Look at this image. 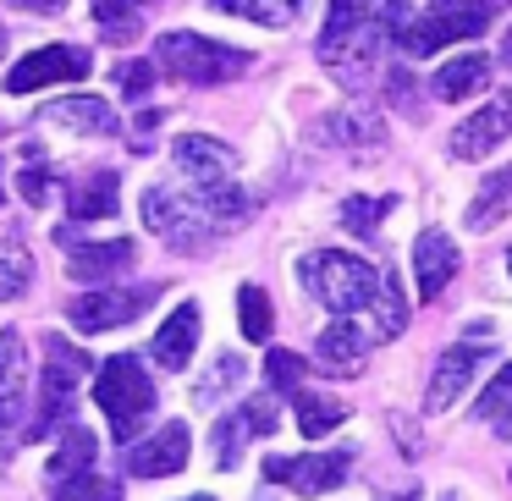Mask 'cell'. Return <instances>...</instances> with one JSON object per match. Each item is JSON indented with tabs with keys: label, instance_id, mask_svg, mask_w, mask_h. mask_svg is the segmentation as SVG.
Returning a JSON list of instances; mask_svg holds the SVG:
<instances>
[{
	"label": "cell",
	"instance_id": "cell-1",
	"mask_svg": "<svg viewBox=\"0 0 512 501\" xmlns=\"http://www.w3.org/2000/svg\"><path fill=\"white\" fill-rule=\"evenodd\" d=\"M298 276H303V287L336 314V320H353V314H364V309L375 314L380 292H386V270H375L369 259H358V254H336V248L309 254L298 265Z\"/></svg>",
	"mask_w": 512,
	"mask_h": 501
},
{
	"label": "cell",
	"instance_id": "cell-2",
	"mask_svg": "<svg viewBox=\"0 0 512 501\" xmlns=\"http://www.w3.org/2000/svg\"><path fill=\"white\" fill-rule=\"evenodd\" d=\"M94 402H100L105 424L122 446H133V435L144 430V419L155 413V386H149V369L138 364V353H116L100 364L94 375Z\"/></svg>",
	"mask_w": 512,
	"mask_h": 501
},
{
	"label": "cell",
	"instance_id": "cell-3",
	"mask_svg": "<svg viewBox=\"0 0 512 501\" xmlns=\"http://www.w3.org/2000/svg\"><path fill=\"white\" fill-rule=\"evenodd\" d=\"M155 61L182 83H226L237 72L254 67L248 50H232V45H215V39L193 34V28H177V34H160L155 39Z\"/></svg>",
	"mask_w": 512,
	"mask_h": 501
},
{
	"label": "cell",
	"instance_id": "cell-4",
	"mask_svg": "<svg viewBox=\"0 0 512 501\" xmlns=\"http://www.w3.org/2000/svg\"><path fill=\"white\" fill-rule=\"evenodd\" d=\"M83 369H89V358H83L72 342L50 336V347H45V380H39V408H34V430H28L34 441L67 430L72 408H78V380H83Z\"/></svg>",
	"mask_w": 512,
	"mask_h": 501
},
{
	"label": "cell",
	"instance_id": "cell-5",
	"mask_svg": "<svg viewBox=\"0 0 512 501\" xmlns=\"http://www.w3.org/2000/svg\"><path fill=\"white\" fill-rule=\"evenodd\" d=\"M485 23H490V0H435L430 12L402 23V50L408 56H435L457 39L485 34Z\"/></svg>",
	"mask_w": 512,
	"mask_h": 501
},
{
	"label": "cell",
	"instance_id": "cell-6",
	"mask_svg": "<svg viewBox=\"0 0 512 501\" xmlns=\"http://www.w3.org/2000/svg\"><path fill=\"white\" fill-rule=\"evenodd\" d=\"M144 226L155 237H166L171 248H204L215 237V226H210V215L199 210V199L193 193H177V188H166V182H155V188H144Z\"/></svg>",
	"mask_w": 512,
	"mask_h": 501
},
{
	"label": "cell",
	"instance_id": "cell-7",
	"mask_svg": "<svg viewBox=\"0 0 512 501\" xmlns=\"http://www.w3.org/2000/svg\"><path fill=\"white\" fill-rule=\"evenodd\" d=\"M94 56L78 45H45L34 56H23L12 72H6V94H34L50 89V83H72V78H89Z\"/></svg>",
	"mask_w": 512,
	"mask_h": 501
},
{
	"label": "cell",
	"instance_id": "cell-8",
	"mask_svg": "<svg viewBox=\"0 0 512 501\" xmlns=\"http://www.w3.org/2000/svg\"><path fill=\"white\" fill-rule=\"evenodd\" d=\"M171 155H177V171H182V182H188L193 193H210V188L237 182V155L221 144V138L182 133L177 144H171Z\"/></svg>",
	"mask_w": 512,
	"mask_h": 501
},
{
	"label": "cell",
	"instance_id": "cell-9",
	"mask_svg": "<svg viewBox=\"0 0 512 501\" xmlns=\"http://www.w3.org/2000/svg\"><path fill=\"white\" fill-rule=\"evenodd\" d=\"M160 298V287H111V292H89V298H72L67 314L78 331H116V325L138 320V314L149 309V303Z\"/></svg>",
	"mask_w": 512,
	"mask_h": 501
},
{
	"label": "cell",
	"instance_id": "cell-10",
	"mask_svg": "<svg viewBox=\"0 0 512 501\" xmlns=\"http://www.w3.org/2000/svg\"><path fill=\"white\" fill-rule=\"evenodd\" d=\"M281 424V408L270 391H259V397H248L237 413H226L221 424H215V463L221 468H237V457H243L248 441H259V435H276Z\"/></svg>",
	"mask_w": 512,
	"mask_h": 501
},
{
	"label": "cell",
	"instance_id": "cell-11",
	"mask_svg": "<svg viewBox=\"0 0 512 501\" xmlns=\"http://www.w3.org/2000/svg\"><path fill=\"white\" fill-rule=\"evenodd\" d=\"M353 468V452H309V457H270L265 474L298 496H331Z\"/></svg>",
	"mask_w": 512,
	"mask_h": 501
},
{
	"label": "cell",
	"instance_id": "cell-12",
	"mask_svg": "<svg viewBox=\"0 0 512 501\" xmlns=\"http://www.w3.org/2000/svg\"><path fill=\"white\" fill-rule=\"evenodd\" d=\"M188 452H193L188 424L171 419V424H160L149 441L127 446V474H138V479H171V474H182V468H188Z\"/></svg>",
	"mask_w": 512,
	"mask_h": 501
},
{
	"label": "cell",
	"instance_id": "cell-13",
	"mask_svg": "<svg viewBox=\"0 0 512 501\" xmlns=\"http://www.w3.org/2000/svg\"><path fill=\"white\" fill-rule=\"evenodd\" d=\"M490 358V347L479 342V347H468V342H457V347H446L441 358H435V375H430V391H424V413H446L457 397H463L468 386H474V369Z\"/></svg>",
	"mask_w": 512,
	"mask_h": 501
},
{
	"label": "cell",
	"instance_id": "cell-14",
	"mask_svg": "<svg viewBox=\"0 0 512 501\" xmlns=\"http://www.w3.org/2000/svg\"><path fill=\"white\" fill-rule=\"evenodd\" d=\"M408 23V0H331L325 34H397Z\"/></svg>",
	"mask_w": 512,
	"mask_h": 501
},
{
	"label": "cell",
	"instance_id": "cell-15",
	"mask_svg": "<svg viewBox=\"0 0 512 501\" xmlns=\"http://www.w3.org/2000/svg\"><path fill=\"white\" fill-rule=\"evenodd\" d=\"M501 138H512V94H496L485 111H474L463 127H457V133H452V155L474 166V160H485Z\"/></svg>",
	"mask_w": 512,
	"mask_h": 501
},
{
	"label": "cell",
	"instance_id": "cell-16",
	"mask_svg": "<svg viewBox=\"0 0 512 501\" xmlns=\"http://www.w3.org/2000/svg\"><path fill=\"white\" fill-rule=\"evenodd\" d=\"M457 265H463V254H457V243L441 232V226H430V232H419V243H413V281H419V298H441L446 287H452Z\"/></svg>",
	"mask_w": 512,
	"mask_h": 501
},
{
	"label": "cell",
	"instance_id": "cell-17",
	"mask_svg": "<svg viewBox=\"0 0 512 501\" xmlns=\"http://www.w3.org/2000/svg\"><path fill=\"white\" fill-rule=\"evenodd\" d=\"M23 397H28V347L17 331L0 336V441L23 424Z\"/></svg>",
	"mask_w": 512,
	"mask_h": 501
},
{
	"label": "cell",
	"instance_id": "cell-18",
	"mask_svg": "<svg viewBox=\"0 0 512 501\" xmlns=\"http://www.w3.org/2000/svg\"><path fill=\"white\" fill-rule=\"evenodd\" d=\"M369 336L358 331L353 320H336L320 331V342H314V358H320V369H331V375H358V369L369 364Z\"/></svg>",
	"mask_w": 512,
	"mask_h": 501
},
{
	"label": "cell",
	"instance_id": "cell-19",
	"mask_svg": "<svg viewBox=\"0 0 512 501\" xmlns=\"http://www.w3.org/2000/svg\"><path fill=\"white\" fill-rule=\"evenodd\" d=\"M193 353H199V303H182V309L155 331V342H149V358H155L160 369H188Z\"/></svg>",
	"mask_w": 512,
	"mask_h": 501
},
{
	"label": "cell",
	"instance_id": "cell-20",
	"mask_svg": "<svg viewBox=\"0 0 512 501\" xmlns=\"http://www.w3.org/2000/svg\"><path fill=\"white\" fill-rule=\"evenodd\" d=\"M39 122L50 127H67V133H83V138H111L116 133V111L94 94H72V100H56Z\"/></svg>",
	"mask_w": 512,
	"mask_h": 501
},
{
	"label": "cell",
	"instance_id": "cell-21",
	"mask_svg": "<svg viewBox=\"0 0 512 501\" xmlns=\"http://www.w3.org/2000/svg\"><path fill=\"white\" fill-rule=\"evenodd\" d=\"M507 215H512V166H501L479 182V193L468 199L463 221H468V232H496Z\"/></svg>",
	"mask_w": 512,
	"mask_h": 501
},
{
	"label": "cell",
	"instance_id": "cell-22",
	"mask_svg": "<svg viewBox=\"0 0 512 501\" xmlns=\"http://www.w3.org/2000/svg\"><path fill=\"white\" fill-rule=\"evenodd\" d=\"M133 243L127 237H116V243H89V248H72V259H67V270L78 281H111V276H122V270H133Z\"/></svg>",
	"mask_w": 512,
	"mask_h": 501
},
{
	"label": "cell",
	"instance_id": "cell-23",
	"mask_svg": "<svg viewBox=\"0 0 512 501\" xmlns=\"http://www.w3.org/2000/svg\"><path fill=\"white\" fill-rule=\"evenodd\" d=\"M116 193H122V177H116V171H94V177H78L67 188V210L78 215V221H111Z\"/></svg>",
	"mask_w": 512,
	"mask_h": 501
},
{
	"label": "cell",
	"instance_id": "cell-24",
	"mask_svg": "<svg viewBox=\"0 0 512 501\" xmlns=\"http://www.w3.org/2000/svg\"><path fill=\"white\" fill-rule=\"evenodd\" d=\"M485 83H490V61L479 56V50H468V56L446 61V67L435 72V100L457 105V100H468V94H479Z\"/></svg>",
	"mask_w": 512,
	"mask_h": 501
},
{
	"label": "cell",
	"instance_id": "cell-25",
	"mask_svg": "<svg viewBox=\"0 0 512 501\" xmlns=\"http://www.w3.org/2000/svg\"><path fill=\"white\" fill-rule=\"evenodd\" d=\"M94 457H100V441H94V430H78V424H67L61 430V446L50 452V485L67 474H83V468H94Z\"/></svg>",
	"mask_w": 512,
	"mask_h": 501
},
{
	"label": "cell",
	"instance_id": "cell-26",
	"mask_svg": "<svg viewBox=\"0 0 512 501\" xmlns=\"http://www.w3.org/2000/svg\"><path fill=\"white\" fill-rule=\"evenodd\" d=\"M210 6L215 12H232V17H248L259 28H287L303 12V0H210Z\"/></svg>",
	"mask_w": 512,
	"mask_h": 501
},
{
	"label": "cell",
	"instance_id": "cell-27",
	"mask_svg": "<svg viewBox=\"0 0 512 501\" xmlns=\"http://www.w3.org/2000/svg\"><path fill=\"white\" fill-rule=\"evenodd\" d=\"M342 419H347V402H336V397H320V391H298V430L309 435V441H320V435H331Z\"/></svg>",
	"mask_w": 512,
	"mask_h": 501
},
{
	"label": "cell",
	"instance_id": "cell-28",
	"mask_svg": "<svg viewBox=\"0 0 512 501\" xmlns=\"http://www.w3.org/2000/svg\"><path fill=\"white\" fill-rule=\"evenodd\" d=\"M50 501H122V485L100 474V468H83V474H67L50 485Z\"/></svg>",
	"mask_w": 512,
	"mask_h": 501
},
{
	"label": "cell",
	"instance_id": "cell-29",
	"mask_svg": "<svg viewBox=\"0 0 512 501\" xmlns=\"http://www.w3.org/2000/svg\"><path fill=\"white\" fill-rule=\"evenodd\" d=\"M144 6L155 0H94V23L105 28V39H133L144 23Z\"/></svg>",
	"mask_w": 512,
	"mask_h": 501
},
{
	"label": "cell",
	"instance_id": "cell-30",
	"mask_svg": "<svg viewBox=\"0 0 512 501\" xmlns=\"http://www.w3.org/2000/svg\"><path fill=\"white\" fill-rule=\"evenodd\" d=\"M237 325H243L248 342H270V325H276V314H270V298L259 287H243L237 292Z\"/></svg>",
	"mask_w": 512,
	"mask_h": 501
},
{
	"label": "cell",
	"instance_id": "cell-31",
	"mask_svg": "<svg viewBox=\"0 0 512 501\" xmlns=\"http://www.w3.org/2000/svg\"><path fill=\"white\" fill-rule=\"evenodd\" d=\"M320 138H331V144H380L386 138V127L375 122V116H325V127H320Z\"/></svg>",
	"mask_w": 512,
	"mask_h": 501
},
{
	"label": "cell",
	"instance_id": "cell-32",
	"mask_svg": "<svg viewBox=\"0 0 512 501\" xmlns=\"http://www.w3.org/2000/svg\"><path fill=\"white\" fill-rule=\"evenodd\" d=\"M28 281H34V259H28L17 243L0 237V298H23Z\"/></svg>",
	"mask_w": 512,
	"mask_h": 501
},
{
	"label": "cell",
	"instance_id": "cell-33",
	"mask_svg": "<svg viewBox=\"0 0 512 501\" xmlns=\"http://www.w3.org/2000/svg\"><path fill=\"white\" fill-rule=\"evenodd\" d=\"M303 375H309V364H303L298 353H287V347H270V358H265L270 391H287V397H298V391H303Z\"/></svg>",
	"mask_w": 512,
	"mask_h": 501
},
{
	"label": "cell",
	"instance_id": "cell-34",
	"mask_svg": "<svg viewBox=\"0 0 512 501\" xmlns=\"http://www.w3.org/2000/svg\"><path fill=\"white\" fill-rule=\"evenodd\" d=\"M391 204L397 199H347L342 204V226L358 232V237H369V232H380V221L391 215Z\"/></svg>",
	"mask_w": 512,
	"mask_h": 501
},
{
	"label": "cell",
	"instance_id": "cell-35",
	"mask_svg": "<svg viewBox=\"0 0 512 501\" xmlns=\"http://www.w3.org/2000/svg\"><path fill=\"white\" fill-rule=\"evenodd\" d=\"M237 380H243V358H237V353H232V358H221V364H215V369H210V375H204V380H199V402H204V408H210V402H215V397H221V391H232V386H237Z\"/></svg>",
	"mask_w": 512,
	"mask_h": 501
},
{
	"label": "cell",
	"instance_id": "cell-36",
	"mask_svg": "<svg viewBox=\"0 0 512 501\" xmlns=\"http://www.w3.org/2000/svg\"><path fill=\"white\" fill-rule=\"evenodd\" d=\"M116 89H122L127 100H144V94L155 89V67H149V61H122V67H116Z\"/></svg>",
	"mask_w": 512,
	"mask_h": 501
},
{
	"label": "cell",
	"instance_id": "cell-37",
	"mask_svg": "<svg viewBox=\"0 0 512 501\" xmlns=\"http://www.w3.org/2000/svg\"><path fill=\"white\" fill-rule=\"evenodd\" d=\"M501 408H512V364L501 369V375L490 380V391L474 402V413H479V419H501Z\"/></svg>",
	"mask_w": 512,
	"mask_h": 501
},
{
	"label": "cell",
	"instance_id": "cell-38",
	"mask_svg": "<svg viewBox=\"0 0 512 501\" xmlns=\"http://www.w3.org/2000/svg\"><path fill=\"white\" fill-rule=\"evenodd\" d=\"M17 188H23V199H34V204H39V199H45V171H39V166H34V171H23V177H17Z\"/></svg>",
	"mask_w": 512,
	"mask_h": 501
},
{
	"label": "cell",
	"instance_id": "cell-39",
	"mask_svg": "<svg viewBox=\"0 0 512 501\" xmlns=\"http://www.w3.org/2000/svg\"><path fill=\"white\" fill-rule=\"evenodd\" d=\"M17 12H61V6H67V0H12Z\"/></svg>",
	"mask_w": 512,
	"mask_h": 501
},
{
	"label": "cell",
	"instance_id": "cell-40",
	"mask_svg": "<svg viewBox=\"0 0 512 501\" xmlns=\"http://www.w3.org/2000/svg\"><path fill=\"white\" fill-rule=\"evenodd\" d=\"M501 67H507V72H512V34H507V39H501Z\"/></svg>",
	"mask_w": 512,
	"mask_h": 501
},
{
	"label": "cell",
	"instance_id": "cell-41",
	"mask_svg": "<svg viewBox=\"0 0 512 501\" xmlns=\"http://www.w3.org/2000/svg\"><path fill=\"white\" fill-rule=\"evenodd\" d=\"M386 501H419V490H402V496H386Z\"/></svg>",
	"mask_w": 512,
	"mask_h": 501
},
{
	"label": "cell",
	"instance_id": "cell-42",
	"mask_svg": "<svg viewBox=\"0 0 512 501\" xmlns=\"http://www.w3.org/2000/svg\"><path fill=\"white\" fill-rule=\"evenodd\" d=\"M0 61H6V28H0Z\"/></svg>",
	"mask_w": 512,
	"mask_h": 501
},
{
	"label": "cell",
	"instance_id": "cell-43",
	"mask_svg": "<svg viewBox=\"0 0 512 501\" xmlns=\"http://www.w3.org/2000/svg\"><path fill=\"white\" fill-rule=\"evenodd\" d=\"M441 501H463V496H457V490H446V496H441Z\"/></svg>",
	"mask_w": 512,
	"mask_h": 501
},
{
	"label": "cell",
	"instance_id": "cell-44",
	"mask_svg": "<svg viewBox=\"0 0 512 501\" xmlns=\"http://www.w3.org/2000/svg\"><path fill=\"white\" fill-rule=\"evenodd\" d=\"M0 204H6V177H0Z\"/></svg>",
	"mask_w": 512,
	"mask_h": 501
},
{
	"label": "cell",
	"instance_id": "cell-45",
	"mask_svg": "<svg viewBox=\"0 0 512 501\" xmlns=\"http://www.w3.org/2000/svg\"><path fill=\"white\" fill-rule=\"evenodd\" d=\"M188 501H215V496H188Z\"/></svg>",
	"mask_w": 512,
	"mask_h": 501
},
{
	"label": "cell",
	"instance_id": "cell-46",
	"mask_svg": "<svg viewBox=\"0 0 512 501\" xmlns=\"http://www.w3.org/2000/svg\"><path fill=\"white\" fill-rule=\"evenodd\" d=\"M507 276H512V254H507Z\"/></svg>",
	"mask_w": 512,
	"mask_h": 501
}]
</instances>
